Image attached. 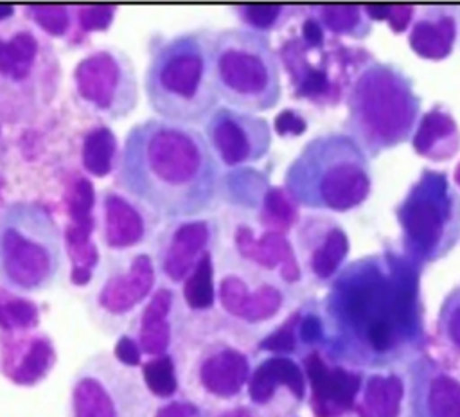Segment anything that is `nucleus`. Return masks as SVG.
I'll list each match as a JSON object with an SVG mask.
<instances>
[{
    "label": "nucleus",
    "instance_id": "nucleus-1",
    "mask_svg": "<svg viewBox=\"0 0 460 417\" xmlns=\"http://www.w3.org/2000/svg\"><path fill=\"white\" fill-rule=\"evenodd\" d=\"M422 271L399 246L349 261L320 300V352L334 363L377 372L428 350Z\"/></svg>",
    "mask_w": 460,
    "mask_h": 417
},
{
    "label": "nucleus",
    "instance_id": "nucleus-2",
    "mask_svg": "<svg viewBox=\"0 0 460 417\" xmlns=\"http://www.w3.org/2000/svg\"><path fill=\"white\" fill-rule=\"evenodd\" d=\"M122 189L167 219H192L216 200L219 162L205 135L160 117L135 124L119 155Z\"/></svg>",
    "mask_w": 460,
    "mask_h": 417
},
{
    "label": "nucleus",
    "instance_id": "nucleus-3",
    "mask_svg": "<svg viewBox=\"0 0 460 417\" xmlns=\"http://www.w3.org/2000/svg\"><path fill=\"white\" fill-rule=\"evenodd\" d=\"M282 187L298 207L316 212H350L372 194L370 156L345 131L320 133L291 160Z\"/></svg>",
    "mask_w": 460,
    "mask_h": 417
},
{
    "label": "nucleus",
    "instance_id": "nucleus-4",
    "mask_svg": "<svg viewBox=\"0 0 460 417\" xmlns=\"http://www.w3.org/2000/svg\"><path fill=\"white\" fill-rule=\"evenodd\" d=\"M216 31L198 29L164 41L151 56L144 88L149 108L165 120L194 124L217 108Z\"/></svg>",
    "mask_w": 460,
    "mask_h": 417
},
{
    "label": "nucleus",
    "instance_id": "nucleus-5",
    "mask_svg": "<svg viewBox=\"0 0 460 417\" xmlns=\"http://www.w3.org/2000/svg\"><path fill=\"white\" fill-rule=\"evenodd\" d=\"M345 106V133L370 158L411 140L422 115L413 79L395 63L376 58L354 77Z\"/></svg>",
    "mask_w": 460,
    "mask_h": 417
},
{
    "label": "nucleus",
    "instance_id": "nucleus-6",
    "mask_svg": "<svg viewBox=\"0 0 460 417\" xmlns=\"http://www.w3.org/2000/svg\"><path fill=\"white\" fill-rule=\"evenodd\" d=\"M399 250L426 268L460 243V191L446 171L422 167L394 208Z\"/></svg>",
    "mask_w": 460,
    "mask_h": 417
},
{
    "label": "nucleus",
    "instance_id": "nucleus-7",
    "mask_svg": "<svg viewBox=\"0 0 460 417\" xmlns=\"http://www.w3.org/2000/svg\"><path fill=\"white\" fill-rule=\"evenodd\" d=\"M63 264V235L52 214L34 201H14L0 212V282L7 289L41 291Z\"/></svg>",
    "mask_w": 460,
    "mask_h": 417
},
{
    "label": "nucleus",
    "instance_id": "nucleus-8",
    "mask_svg": "<svg viewBox=\"0 0 460 417\" xmlns=\"http://www.w3.org/2000/svg\"><path fill=\"white\" fill-rule=\"evenodd\" d=\"M198 329L183 333L178 349V377L183 381L189 399L201 408L230 404L246 390L252 374L248 342L239 327Z\"/></svg>",
    "mask_w": 460,
    "mask_h": 417
},
{
    "label": "nucleus",
    "instance_id": "nucleus-9",
    "mask_svg": "<svg viewBox=\"0 0 460 417\" xmlns=\"http://www.w3.org/2000/svg\"><path fill=\"white\" fill-rule=\"evenodd\" d=\"M214 72L219 99L230 108L262 113L282 97L279 56L266 34L248 27L216 31Z\"/></svg>",
    "mask_w": 460,
    "mask_h": 417
},
{
    "label": "nucleus",
    "instance_id": "nucleus-10",
    "mask_svg": "<svg viewBox=\"0 0 460 417\" xmlns=\"http://www.w3.org/2000/svg\"><path fill=\"white\" fill-rule=\"evenodd\" d=\"M280 59L298 99L332 108L345 102L354 77L374 56L329 34L320 40H305L298 34L282 45Z\"/></svg>",
    "mask_w": 460,
    "mask_h": 417
},
{
    "label": "nucleus",
    "instance_id": "nucleus-11",
    "mask_svg": "<svg viewBox=\"0 0 460 417\" xmlns=\"http://www.w3.org/2000/svg\"><path fill=\"white\" fill-rule=\"evenodd\" d=\"M153 401L142 376L99 352L75 372L70 386V417H151Z\"/></svg>",
    "mask_w": 460,
    "mask_h": 417
},
{
    "label": "nucleus",
    "instance_id": "nucleus-12",
    "mask_svg": "<svg viewBox=\"0 0 460 417\" xmlns=\"http://www.w3.org/2000/svg\"><path fill=\"white\" fill-rule=\"evenodd\" d=\"M79 99L101 117L119 120L138 102V84L131 59L120 50H95L84 56L72 74Z\"/></svg>",
    "mask_w": 460,
    "mask_h": 417
},
{
    "label": "nucleus",
    "instance_id": "nucleus-13",
    "mask_svg": "<svg viewBox=\"0 0 460 417\" xmlns=\"http://www.w3.org/2000/svg\"><path fill=\"white\" fill-rule=\"evenodd\" d=\"M402 417H460V374L428 350L404 365Z\"/></svg>",
    "mask_w": 460,
    "mask_h": 417
},
{
    "label": "nucleus",
    "instance_id": "nucleus-14",
    "mask_svg": "<svg viewBox=\"0 0 460 417\" xmlns=\"http://www.w3.org/2000/svg\"><path fill=\"white\" fill-rule=\"evenodd\" d=\"M203 135L217 162L228 167L255 164L271 147L270 122L257 113L230 106H219L208 115Z\"/></svg>",
    "mask_w": 460,
    "mask_h": 417
},
{
    "label": "nucleus",
    "instance_id": "nucleus-15",
    "mask_svg": "<svg viewBox=\"0 0 460 417\" xmlns=\"http://www.w3.org/2000/svg\"><path fill=\"white\" fill-rule=\"evenodd\" d=\"M246 395L262 417H295L307 401V379L300 359L270 354L253 365Z\"/></svg>",
    "mask_w": 460,
    "mask_h": 417
},
{
    "label": "nucleus",
    "instance_id": "nucleus-16",
    "mask_svg": "<svg viewBox=\"0 0 460 417\" xmlns=\"http://www.w3.org/2000/svg\"><path fill=\"white\" fill-rule=\"evenodd\" d=\"M300 363L307 379V403L313 417H347L354 413L367 372L334 363L320 350L307 352L300 358Z\"/></svg>",
    "mask_w": 460,
    "mask_h": 417
},
{
    "label": "nucleus",
    "instance_id": "nucleus-17",
    "mask_svg": "<svg viewBox=\"0 0 460 417\" xmlns=\"http://www.w3.org/2000/svg\"><path fill=\"white\" fill-rule=\"evenodd\" d=\"M295 252L302 271L318 284H331L349 262L350 239L334 217L309 214L298 221Z\"/></svg>",
    "mask_w": 460,
    "mask_h": 417
},
{
    "label": "nucleus",
    "instance_id": "nucleus-18",
    "mask_svg": "<svg viewBox=\"0 0 460 417\" xmlns=\"http://www.w3.org/2000/svg\"><path fill=\"white\" fill-rule=\"evenodd\" d=\"M58 359L52 340L40 331L0 333V370L18 386L41 383Z\"/></svg>",
    "mask_w": 460,
    "mask_h": 417
},
{
    "label": "nucleus",
    "instance_id": "nucleus-19",
    "mask_svg": "<svg viewBox=\"0 0 460 417\" xmlns=\"http://www.w3.org/2000/svg\"><path fill=\"white\" fill-rule=\"evenodd\" d=\"M221 307L244 325H262L275 320L286 307V291L273 282H261L253 289L239 275H226L219 284Z\"/></svg>",
    "mask_w": 460,
    "mask_h": 417
},
{
    "label": "nucleus",
    "instance_id": "nucleus-20",
    "mask_svg": "<svg viewBox=\"0 0 460 417\" xmlns=\"http://www.w3.org/2000/svg\"><path fill=\"white\" fill-rule=\"evenodd\" d=\"M458 32V7L426 5L415 14L408 31V45L420 59L442 61L451 56Z\"/></svg>",
    "mask_w": 460,
    "mask_h": 417
},
{
    "label": "nucleus",
    "instance_id": "nucleus-21",
    "mask_svg": "<svg viewBox=\"0 0 460 417\" xmlns=\"http://www.w3.org/2000/svg\"><path fill=\"white\" fill-rule=\"evenodd\" d=\"M210 234L212 228L207 219H183L176 223L165 235L158 253L164 275L174 282L187 279L207 253Z\"/></svg>",
    "mask_w": 460,
    "mask_h": 417
},
{
    "label": "nucleus",
    "instance_id": "nucleus-22",
    "mask_svg": "<svg viewBox=\"0 0 460 417\" xmlns=\"http://www.w3.org/2000/svg\"><path fill=\"white\" fill-rule=\"evenodd\" d=\"M155 284V266L149 255L131 259L124 271L108 277L97 295V306L110 316H124L146 300Z\"/></svg>",
    "mask_w": 460,
    "mask_h": 417
},
{
    "label": "nucleus",
    "instance_id": "nucleus-23",
    "mask_svg": "<svg viewBox=\"0 0 460 417\" xmlns=\"http://www.w3.org/2000/svg\"><path fill=\"white\" fill-rule=\"evenodd\" d=\"M235 246L239 253L264 270H277L286 284L302 279V268L296 252L286 234L264 230L259 237L248 226H239L235 232Z\"/></svg>",
    "mask_w": 460,
    "mask_h": 417
},
{
    "label": "nucleus",
    "instance_id": "nucleus-24",
    "mask_svg": "<svg viewBox=\"0 0 460 417\" xmlns=\"http://www.w3.org/2000/svg\"><path fill=\"white\" fill-rule=\"evenodd\" d=\"M410 144L429 162H449L460 153V126L446 104L435 102L420 115Z\"/></svg>",
    "mask_w": 460,
    "mask_h": 417
},
{
    "label": "nucleus",
    "instance_id": "nucleus-25",
    "mask_svg": "<svg viewBox=\"0 0 460 417\" xmlns=\"http://www.w3.org/2000/svg\"><path fill=\"white\" fill-rule=\"evenodd\" d=\"M404 376L397 370L367 372L358 403L356 417H402Z\"/></svg>",
    "mask_w": 460,
    "mask_h": 417
},
{
    "label": "nucleus",
    "instance_id": "nucleus-26",
    "mask_svg": "<svg viewBox=\"0 0 460 417\" xmlns=\"http://www.w3.org/2000/svg\"><path fill=\"white\" fill-rule=\"evenodd\" d=\"M174 304V293L167 288L156 289L138 316L137 342L142 354L149 358L167 354L172 343L171 313Z\"/></svg>",
    "mask_w": 460,
    "mask_h": 417
},
{
    "label": "nucleus",
    "instance_id": "nucleus-27",
    "mask_svg": "<svg viewBox=\"0 0 460 417\" xmlns=\"http://www.w3.org/2000/svg\"><path fill=\"white\" fill-rule=\"evenodd\" d=\"M146 237V219L124 196L110 191L102 194V239L106 246L122 250Z\"/></svg>",
    "mask_w": 460,
    "mask_h": 417
},
{
    "label": "nucleus",
    "instance_id": "nucleus-28",
    "mask_svg": "<svg viewBox=\"0 0 460 417\" xmlns=\"http://www.w3.org/2000/svg\"><path fill=\"white\" fill-rule=\"evenodd\" d=\"M311 14L323 31L332 38L365 40L372 34L374 22L368 18L365 5H316Z\"/></svg>",
    "mask_w": 460,
    "mask_h": 417
},
{
    "label": "nucleus",
    "instance_id": "nucleus-29",
    "mask_svg": "<svg viewBox=\"0 0 460 417\" xmlns=\"http://www.w3.org/2000/svg\"><path fill=\"white\" fill-rule=\"evenodd\" d=\"M92 228H93L92 217L70 219L65 228V246L72 261L70 280L75 286H84L90 280L92 270L99 257L97 248L90 239Z\"/></svg>",
    "mask_w": 460,
    "mask_h": 417
},
{
    "label": "nucleus",
    "instance_id": "nucleus-30",
    "mask_svg": "<svg viewBox=\"0 0 460 417\" xmlns=\"http://www.w3.org/2000/svg\"><path fill=\"white\" fill-rule=\"evenodd\" d=\"M38 40L31 31H18L7 40L0 38V75L22 83L34 68Z\"/></svg>",
    "mask_w": 460,
    "mask_h": 417
},
{
    "label": "nucleus",
    "instance_id": "nucleus-31",
    "mask_svg": "<svg viewBox=\"0 0 460 417\" xmlns=\"http://www.w3.org/2000/svg\"><path fill=\"white\" fill-rule=\"evenodd\" d=\"M117 156V138L113 131L106 126L90 129L81 146L83 167L93 176H106L113 169Z\"/></svg>",
    "mask_w": 460,
    "mask_h": 417
},
{
    "label": "nucleus",
    "instance_id": "nucleus-32",
    "mask_svg": "<svg viewBox=\"0 0 460 417\" xmlns=\"http://www.w3.org/2000/svg\"><path fill=\"white\" fill-rule=\"evenodd\" d=\"M435 338L447 356L460 359V284L453 286L440 302Z\"/></svg>",
    "mask_w": 460,
    "mask_h": 417
},
{
    "label": "nucleus",
    "instance_id": "nucleus-33",
    "mask_svg": "<svg viewBox=\"0 0 460 417\" xmlns=\"http://www.w3.org/2000/svg\"><path fill=\"white\" fill-rule=\"evenodd\" d=\"M140 376L146 390L151 394V397L156 399H174L180 388L178 367L174 356L171 354L149 358L147 361H144L140 367Z\"/></svg>",
    "mask_w": 460,
    "mask_h": 417
},
{
    "label": "nucleus",
    "instance_id": "nucleus-34",
    "mask_svg": "<svg viewBox=\"0 0 460 417\" xmlns=\"http://www.w3.org/2000/svg\"><path fill=\"white\" fill-rule=\"evenodd\" d=\"M40 322L38 306L11 289L0 286V331L2 333H27Z\"/></svg>",
    "mask_w": 460,
    "mask_h": 417
},
{
    "label": "nucleus",
    "instance_id": "nucleus-35",
    "mask_svg": "<svg viewBox=\"0 0 460 417\" xmlns=\"http://www.w3.org/2000/svg\"><path fill=\"white\" fill-rule=\"evenodd\" d=\"M298 208L284 187H268L261 201V217L266 230L286 234V230L300 221Z\"/></svg>",
    "mask_w": 460,
    "mask_h": 417
},
{
    "label": "nucleus",
    "instance_id": "nucleus-36",
    "mask_svg": "<svg viewBox=\"0 0 460 417\" xmlns=\"http://www.w3.org/2000/svg\"><path fill=\"white\" fill-rule=\"evenodd\" d=\"M216 298L214 291V268L212 257L207 252L183 284V300L192 311H205L212 307Z\"/></svg>",
    "mask_w": 460,
    "mask_h": 417
},
{
    "label": "nucleus",
    "instance_id": "nucleus-37",
    "mask_svg": "<svg viewBox=\"0 0 460 417\" xmlns=\"http://www.w3.org/2000/svg\"><path fill=\"white\" fill-rule=\"evenodd\" d=\"M296 324H298V307L293 309L277 327H273L257 342V350L280 354V356H293L300 359Z\"/></svg>",
    "mask_w": 460,
    "mask_h": 417
},
{
    "label": "nucleus",
    "instance_id": "nucleus-38",
    "mask_svg": "<svg viewBox=\"0 0 460 417\" xmlns=\"http://www.w3.org/2000/svg\"><path fill=\"white\" fill-rule=\"evenodd\" d=\"M239 16L248 25V29L257 32H266L282 25L289 16V7L279 4H255V5H241L237 7Z\"/></svg>",
    "mask_w": 460,
    "mask_h": 417
},
{
    "label": "nucleus",
    "instance_id": "nucleus-39",
    "mask_svg": "<svg viewBox=\"0 0 460 417\" xmlns=\"http://www.w3.org/2000/svg\"><path fill=\"white\" fill-rule=\"evenodd\" d=\"M365 11L372 22H386L388 29L394 34L408 32L417 14L415 5H399V4L365 5Z\"/></svg>",
    "mask_w": 460,
    "mask_h": 417
},
{
    "label": "nucleus",
    "instance_id": "nucleus-40",
    "mask_svg": "<svg viewBox=\"0 0 460 417\" xmlns=\"http://www.w3.org/2000/svg\"><path fill=\"white\" fill-rule=\"evenodd\" d=\"M31 18L50 36H63L70 29V11L65 5H32Z\"/></svg>",
    "mask_w": 460,
    "mask_h": 417
},
{
    "label": "nucleus",
    "instance_id": "nucleus-41",
    "mask_svg": "<svg viewBox=\"0 0 460 417\" xmlns=\"http://www.w3.org/2000/svg\"><path fill=\"white\" fill-rule=\"evenodd\" d=\"M93 201H95V194H93L92 183L86 178H79L74 183L68 198V217L70 219L92 217Z\"/></svg>",
    "mask_w": 460,
    "mask_h": 417
},
{
    "label": "nucleus",
    "instance_id": "nucleus-42",
    "mask_svg": "<svg viewBox=\"0 0 460 417\" xmlns=\"http://www.w3.org/2000/svg\"><path fill=\"white\" fill-rule=\"evenodd\" d=\"M115 7L111 5H86L77 9V20L83 31H106L113 20Z\"/></svg>",
    "mask_w": 460,
    "mask_h": 417
},
{
    "label": "nucleus",
    "instance_id": "nucleus-43",
    "mask_svg": "<svg viewBox=\"0 0 460 417\" xmlns=\"http://www.w3.org/2000/svg\"><path fill=\"white\" fill-rule=\"evenodd\" d=\"M210 413L198 403L185 399H169L155 408L151 417H208Z\"/></svg>",
    "mask_w": 460,
    "mask_h": 417
},
{
    "label": "nucleus",
    "instance_id": "nucleus-44",
    "mask_svg": "<svg viewBox=\"0 0 460 417\" xmlns=\"http://www.w3.org/2000/svg\"><path fill=\"white\" fill-rule=\"evenodd\" d=\"M273 129L280 137H300L307 131V119L300 111L286 108L275 117Z\"/></svg>",
    "mask_w": 460,
    "mask_h": 417
},
{
    "label": "nucleus",
    "instance_id": "nucleus-45",
    "mask_svg": "<svg viewBox=\"0 0 460 417\" xmlns=\"http://www.w3.org/2000/svg\"><path fill=\"white\" fill-rule=\"evenodd\" d=\"M113 356L117 361H120L126 367L137 368L138 365H142V349L138 345V342L129 336V334H122L113 349Z\"/></svg>",
    "mask_w": 460,
    "mask_h": 417
},
{
    "label": "nucleus",
    "instance_id": "nucleus-46",
    "mask_svg": "<svg viewBox=\"0 0 460 417\" xmlns=\"http://www.w3.org/2000/svg\"><path fill=\"white\" fill-rule=\"evenodd\" d=\"M208 417H262V415L250 404H232V406L216 410Z\"/></svg>",
    "mask_w": 460,
    "mask_h": 417
},
{
    "label": "nucleus",
    "instance_id": "nucleus-47",
    "mask_svg": "<svg viewBox=\"0 0 460 417\" xmlns=\"http://www.w3.org/2000/svg\"><path fill=\"white\" fill-rule=\"evenodd\" d=\"M14 13V7L13 5H0V22L9 18L11 14Z\"/></svg>",
    "mask_w": 460,
    "mask_h": 417
},
{
    "label": "nucleus",
    "instance_id": "nucleus-48",
    "mask_svg": "<svg viewBox=\"0 0 460 417\" xmlns=\"http://www.w3.org/2000/svg\"><path fill=\"white\" fill-rule=\"evenodd\" d=\"M453 180H455V185H456V187H458V191H460V162H458V164H456V167H455Z\"/></svg>",
    "mask_w": 460,
    "mask_h": 417
},
{
    "label": "nucleus",
    "instance_id": "nucleus-49",
    "mask_svg": "<svg viewBox=\"0 0 460 417\" xmlns=\"http://www.w3.org/2000/svg\"><path fill=\"white\" fill-rule=\"evenodd\" d=\"M458 27H460V7H458Z\"/></svg>",
    "mask_w": 460,
    "mask_h": 417
},
{
    "label": "nucleus",
    "instance_id": "nucleus-50",
    "mask_svg": "<svg viewBox=\"0 0 460 417\" xmlns=\"http://www.w3.org/2000/svg\"><path fill=\"white\" fill-rule=\"evenodd\" d=\"M347 417H356V415H354V413H352V415H347Z\"/></svg>",
    "mask_w": 460,
    "mask_h": 417
}]
</instances>
